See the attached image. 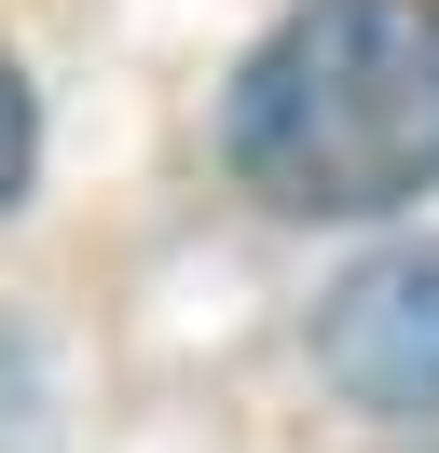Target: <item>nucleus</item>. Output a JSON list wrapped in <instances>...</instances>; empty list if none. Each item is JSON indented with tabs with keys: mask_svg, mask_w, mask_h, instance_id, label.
<instances>
[{
	"mask_svg": "<svg viewBox=\"0 0 439 453\" xmlns=\"http://www.w3.org/2000/svg\"><path fill=\"white\" fill-rule=\"evenodd\" d=\"M27 165H42V96H27V69L0 56V206H27Z\"/></svg>",
	"mask_w": 439,
	"mask_h": 453,
	"instance_id": "3",
	"label": "nucleus"
},
{
	"mask_svg": "<svg viewBox=\"0 0 439 453\" xmlns=\"http://www.w3.org/2000/svg\"><path fill=\"white\" fill-rule=\"evenodd\" d=\"M316 371L357 412H439V234L371 248L316 316Z\"/></svg>",
	"mask_w": 439,
	"mask_h": 453,
	"instance_id": "2",
	"label": "nucleus"
},
{
	"mask_svg": "<svg viewBox=\"0 0 439 453\" xmlns=\"http://www.w3.org/2000/svg\"><path fill=\"white\" fill-rule=\"evenodd\" d=\"M220 138L289 220H384L439 193V0H302L234 69Z\"/></svg>",
	"mask_w": 439,
	"mask_h": 453,
	"instance_id": "1",
	"label": "nucleus"
}]
</instances>
